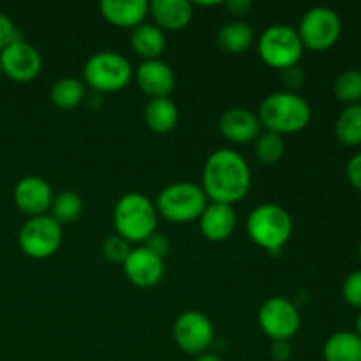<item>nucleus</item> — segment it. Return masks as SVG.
I'll list each match as a JSON object with an SVG mask.
<instances>
[{"label": "nucleus", "instance_id": "f257e3e1", "mask_svg": "<svg viewBox=\"0 0 361 361\" xmlns=\"http://www.w3.org/2000/svg\"><path fill=\"white\" fill-rule=\"evenodd\" d=\"M249 164L233 148H219L203 168V192L212 203L235 204L247 196L250 189Z\"/></svg>", "mask_w": 361, "mask_h": 361}, {"label": "nucleus", "instance_id": "f03ea898", "mask_svg": "<svg viewBox=\"0 0 361 361\" xmlns=\"http://www.w3.org/2000/svg\"><path fill=\"white\" fill-rule=\"evenodd\" d=\"M310 106L296 92H274L259 108L261 127L275 134H295L305 129L310 122Z\"/></svg>", "mask_w": 361, "mask_h": 361}, {"label": "nucleus", "instance_id": "7ed1b4c3", "mask_svg": "<svg viewBox=\"0 0 361 361\" xmlns=\"http://www.w3.org/2000/svg\"><path fill=\"white\" fill-rule=\"evenodd\" d=\"M157 208L150 197L141 192H127L116 201L113 224L116 235L129 243H143L157 231Z\"/></svg>", "mask_w": 361, "mask_h": 361}, {"label": "nucleus", "instance_id": "20e7f679", "mask_svg": "<svg viewBox=\"0 0 361 361\" xmlns=\"http://www.w3.org/2000/svg\"><path fill=\"white\" fill-rule=\"evenodd\" d=\"M247 233L257 247L279 256L293 235V219L279 204H259L247 219Z\"/></svg>", "mask_w": 361, "mask_h": 361}, {"label": "nucleus", "instance_id": "39448f33", "mask_svg": "<svg viewBox=\"0 0 361 361\" xmlns=\"http://www.w3.org/2000/svg\"><path fill=\"white\" fill-rule=\"evenodd\" d=\"M208 204L207 194L200 185L190 182H175L161 190L155 201L157 214L168 219L169 222L197 221Z\"/></svg>", "mask_w": 361, "mask_h": 361}, {"label": "nucleus", "instance_id": "423d86ee", "mask_svg": "<svg viewBox=\"0 0 361 361\" xmlns=\"http://www.w3.org/2000/svg\"><path fill=\"white\" fill-rule=\"evenodd\" d=\"M85 85L101 94L118 92L133 80V67L129 60L115 51H99L85 63Z\"/></svg>", "mask_w": 361, "mask_h": 361}, {"label": "nucleus", "instance_id": "0eeeda50", "mask_svg": "<svg viewBox=\"0 0 361 361\" xmlns=\"http://www.w3.org/2000/svg\"><path fill=\"white\" fill-rule=\"evenodd\" d=\"M303 49L305 48L300 41L298 32L289 25H271L257 41V53L261 60L268 67L279 71L298 66Z\"/></svg>", "mask_w": 361, "mask_h": 361}, {"label": "nucleus", "instance_id": "6e6552de", "mask_svg": "<svg viewBox=\"0 0 361 361\" xmlns=\"http://www.w3.org/2000/svg\"><path fill=\"white\" fill-rule=\"evenodd\" d=\"M296 32H298L303 48H309L312 51H324L337 44L338 37H341V16L337 14V11L330 9V7H312L303 14Z\"/></svg>", "mask_w": 361, "mask_h": 361}, {"label": "nucleus", "instance_id": "1a4fd4ad", "mask_svg": "<svg viewBox=\"0 0 361 361\" xmlns=\"http://www.w3.org/2000/svg\"><path fill=\"white\" fill-rule=\"evenodd\" d=\"M62 226L51 215L30 217L20 229L18 243L25 256L32 259H48L62 243Z\"/></svg>", "mask_w": 361, "mask_h": 361}, {"label": "nucleus", "instance_id": "9d476101", "mask_svg": "<svg viewBox=\"0 0 361 361\" xmlns=\"http://www.w3.org/2000/svg\"><path fill=\"white\" fill-rule=\"evenodd\" d=\"M257 323L274 342L289 341L298 334L302 317L291 300L284 296H274L261 305L257 312Z\"/></svg>", "mask_w": 361, "mask_h": 361}, {"label": "nucleus", "instance_id": "9b49d317", "mask_svg": "<svg viewBox=\"0 0 361 361\" xmlns=\"http://www.w3.org/2000/svg\"><path fill=\"white\" fill-rule=\"evenodd\" d=\"M214 324L200 310H185L173 324V338L183 353L200 356L214 344Z\"/></svg>", "mask_w": 361, "mask_h": 361}, {"label": "nucleus", "instance_id": "f8f14e48", "mask_svg": "<svg viewBox=\"0 0 361 361\" xmlns=\"http://www.w3.org/2000/svg\"><path fill=\"white\" fill-rule=\"evenodd\" d=\"M0 66L2 74L20 83H27L39 76L42 69L41 53L23 39L11 44L0 53Z\"/></svg>", "mask_w": 361, "mask_h": 361}, {"label": "nucleus", "instance_id": "ddd939ff", "mask_svg": "<svg viewBox=\"0 0 361 361\" xmlns=\"http://www.w3.org/2000/svg\"><path fill=\"white\" fill-rule=\"evenodd\" d=\"M123 274L136 288H155L164 277V259L145 245H140L130 249L129 256L123 261Z\"/></svg>", "mask_w": 361, "mask_h": 361}, {"label": "nucleus", "instance_id": "4468645a", "mask_svg": "<svg viewBox=\"0 0 361 361\" xmlns=\"http://www.w3.org/2000/svg\"><path fill=\"white\" fill-rule=\"evenodd\" d=\"M14 203L23 214L30 217L48 215L53 203V192L49 183L41 176H25L14 187Z\"/></svg>", "mask_w": 361, "mask_h": 361}, {"label": "nucleus", "instance_id": "2eb2a0df", "mask_svg": "<svg viewBox=\"0 0 361 361\" xmlns=\"http://www.w3.org/2000/svg\"><path fill=\"white\" fill-rule=\"evenodd\" d=\"M136 81L150 99H168L175 90L176 78L171 67L162 60H145L136 71Z\"/></svg>", "mask_w": 361, "mask_h": 361}, {"label": "nucleus", "instance_id": "dca6fc26", "mask_svg": "<svg viewBox=\"0 0 361 361\" xmlns=\"http://www.w3.org/2000/svg\"><path fill=\"white\" fill-rule=\"evenodd\" d=\"M219 130L231 143L245 145L257 140L261 133V122L257 115H254L249 109L233 108L221 116Z\"/></svg>", "mask_w": 361, "mask_h": 361}, {"label": "nucleus", "instance_id": "f3484780", "mask_svg": "<svg viewBox=\"0 0 361 361\" xmlns=\"http://www.w3.org/2000/svg\"><path fill=\"white\" fill-rule=\"evenodd\" d=\"M197 221L201 233L210 242H224L236 228V214L231 204L208 203Z\"/></svg>", "mask_w": 361, "mask_h": 361}, {"label": "nucleus", "instance_id": "a211bd4d", "mask_svg": "<svg viewBox=\"0 0 361 361\" xmlns=\"http://www.w3.org/2000/svg\"><path fill=\"white\" fill-rule=\"evenodd\" d=\"M148 13L161 30H182L192 21V4L187 0H154Z\"/></svg>", "mask_w": 361, "mask_h": 361}, {"label": "nucleus", "instance_id": "6ab92c4d", "mask_svg": "<svg viewBox=\"0 0 361 361\" xmlns=\"http://www.w3.org/2000/svg\"><path fill=\"white\" fill-rule=\"evenodd\" d=\"M147 0H104L101 2V14L108 23L120 28H136L148 14Z\"/></svg>", "mask_w": 361, "mask_h": 361}, {"label": "nucleus", "instance_id": "aec40b11", "mask_svg": "<svg viewBox=\"0 0 361 361\" xmlns=\"http://www.w3.org/2000/svg\"><path fill=\"white\" fill-rule=\"evenodd\" d=\"M130 46L134 53L145 60H157L166 49V35L157 25L141 23L133 28L130 34Z\"/></svg>", "mask_w": 361, "mask_h": 361}, {"label": "nucleus", "instance_id": "412c9836", "mask_svg": "<svg viewBox=\"0 0 361 361\" xmlns=\"http://www.w3.org/2000/svg\"><path fill=\"white\" fill-rule=\"evenodd\" d=\"M178 108L171 99H150L145 108V123L155 134H168L178 123Z\"/></svg>", "mask_w": 361, "mask_h": 361}, {"label": "nucleus", "instance_id": "4be33fe9", "mask_svg": "<svg viewBox=\"0 0 361 361\" xmlns=\"http://www.w3.org/2000/svg\"><path fill=\"white\" fill-rule=\"evenodd\" d=\"M324 361H361V337L356 331H337L323 348Z\"/></svg>", "mask_w": 361, "mask_h": 361}, {"label": "nucleus", "instance_id": "5701e85b", "mask_svg": "<svg viewBox=\"0 0 361 361\" xmlns=\"http://www.w3.org/2000/svg\"><path fill=\"white\" fill-rule=\"evenodd\" d=\"M217 42L226 53L238 55V53L247 51L254 42L252 27L242 20L229 21L219 32Z\"/></svg>", "mask_w": 361, "mask_h": 361}, {"label": "nucleus", "instance_id": "b1692460", "mask_svg": "<svg viewBox=\"0 0 361 361\" xmlns=\"http://www.w3.org/2000/svg\"><path fill=\"white\" fill-rule=\"evenodd\" d=\"M335 136L345 147L361 145V102L349 104L338 115L335 122Z\"/></svg>", "mask_w": 361, "mask_h": 361}, {"label": "nucleus", "instance_id": "393cba45", "mask_svg": "<svg viewBox=\"0 0 361 361\" xmlns=\"http://www.w3.org/2000/svg\"><path fill=\"white\" fill-rule=\"evenodd\" d=\"M49 99L60 109L78 108L85 99V83L76 78H62L49 90Z\"/></svg>", "mask_w": 361, "mask_h": 361}, {"label": "nucleus", "instance_id": "a878e982", "mask_svg": "<svg viewBox=\"0 0 361 361\" xmlns=\"http://www.w3.org/2000/svg\"><path fill=\"white\" fill-rule=\"evenodd\" d=\"M81 214H83V201H81L80 194L74 192V190H63L53 197L49 215L60 226L73 224L81 217Z\"/></svg>", "mask_w": 361, "mask_h": 361}, {"label": "nucleus", "instance_id": "bb28decb", "mask_svg": "<svg viewBox=\"0 0 361 361\" xmlns=\"http://www.w3.org/2000/svg\"><path fill=\"white\" fill-rule=\"evenodd\" d=\"M335 97L345 104H358L361 101V71L345 69L335 78Z\"/></svg>", "mask_w": 361, "mask_h": 361}, {"label": "nucleus", "instance_id": "cd10ccee", "mask_svg": "<svg viewBox=\"0 0 361 361\" xmlns=\"http://www.w3.org/2000/svg\"><path fill=\"white\" fill-rule=\"evenodd\" d=\"M256 157L261 164H275L281 161L286 154V143L284 137L281 134H275L267 130L264 134H259L256 140Z\"/></svg>", "mask_w": 361, "mask_h": 361}, {"label": "nucleus", "instance_id": "c85d7f7f", "mask_svg": "<svg viewBox=\"0 0 361 361\" xmlns=\"http://www.w3.org/2000/svg\"><path fill=\"white\" fill-rule=\"evenodd\" d=\"M130 252V245L127 240H123L122 236L118 235H111L104 240L102 243V254L108 261L111 263H122L127 259Z\"/></svg>", "mask_w": 361, "mask_h": 361}, {"label": "nucleus", "instance_id": "c756f323", "mask_svg": "<svg viewBox=\"0 0 361 361\" xmlns=\"http://www.w3.org/2000/svg\"><path fill=\"white\" fill-rule=\"evenodd\" d=\"M342 296L345 303L361 310V270L353 271L342 284Z\"/></svg>", "mask_w": 361, "mask_h": 361}, {"label": "nucleus", "instance_id": "7c9ffc66", "mask_svg": "<svg viewBox=\"0 0 361 361\" xmlns=\"http://www.w3.org/2000/svg\"><path fill=\"white\" fill-rule=\"evenodd\" d=\"M20 30L14 25V21L7 14L0 13V53L6 48H9L11 44H14L16 41H20Z\"/></svg>", "mask_w": 361, "mask_h": 361}, {"label": "nucleus", "instance_id": "2f4dec72", "mask_svg": "<svg viewBox=\"0 0 361 361\" xmlns=\"http://www.w3.org/2000/svg\"><path fill=\"white\" fill-rule=\"evenodd\" d=\"M303 80H305V74H303V71L298 66H293L289 69L282 71V81H284L288 92L298 90L303 85Z\"/></svg>", "mask_w": 361, "mask_h": 361}, {"label": "nucleus", "instance_id": "473e14b6", "mask_svg": "<svg viewBox=\"0 0 361 361\" xmlns=\"http://www.w3.org/2000/svg\"><path fill=\"white\" fill-rule=\"evenodd\" d=\"M143 245L147 247V249H150L154 254L161 256L162 259H164V257L168 256V252H169L168 238H166L164 235H161V233H157V231H155L152 236H148V238L143 242Z\"/></svg>", "mask_w": 361, "mask_h": 361}, {"label": "nucleus", "instance_id": "72a5a7b5", "mask_svg": "<svg viewBox=\"0 0 361 361\" xmlns=\"http://www.w3.org/2000/svg\"><path fill=\"white\" fill-rule=\"evenodd\" d=\"M345 173H348V180L356 190L361 192V152L360 154L353 155L348 162V168H345Z\"/></svg>", "mask_w": 361, "mask_h": 361}, {"label": "nucleus", "instance_id": "f704fd0d", "mask_svg": "<svg viewBox=\"0 0 361 361\" xmlns=\"http://www.w3.org/2000/svg\"><path fill=\"white\" fill-rule=\"evenodd\" d=\"M271 358L275 361H288L291 358V345L289 341H275L271 345Z\"/></svg>", "mask_w": 361, "mask_h": 361}, {"label": "nucleus", "instance_id": "c9c22d12", "mask_svg": "<svg viewBox=\"0 0 361 361\" xmlns=\"http://www.w3.org/2000/svg\"><path fill=\"white\" fill-rule=\"evenodd\" d=\"M226 7H228V11L233 16L242 18L247 16V13L252 9V2H249V0H229V2L226 4Z\"/></svg>", "mask_w": 361, "mask_h": 361}, {"label": "nucleus", "instance_id": "e433bc0d", "mask_svg": "<svg viewBox=\"0 0 361 361\" xmlns=\"http://www.w3.org/2000/svg\"><path fill=\"white\" fill-rule=\"evenodd\" d=\"M194 361H222L217 355H212V353H203V355L197 356Z\"/></svg>", "mask_w": 361, "mask_h": 361}, {"label": "nucleus", "instance_id": "4c0bfd02", "mask_svg": "<svg viewBox=\"0 0 361 361\" xmlns=\"http://www.w3.org/2000/svg\"><path fill=\"white\" fill-rule=\"evenodd\" d=\"M356 334H358L361 337V310H360L358 317H356Z\"/></svg>", "mask_w": 361, "mask_h": 361}, {"label": "nucleus", "instance_id": "58836bf2", "mask_svg": "<svg viewBox=\"0 0 361 361\" xmlns=\"http://www.w3.org/2000/svg\"><path fill=\"white\" fill-rule=\"evenodd\" d=\"M358 256H360V261H361V242H360V245H358Z\"/></svg>", "mask_w": 361, "mask_h": 361}, {"label": "nucleus", "instance_id": "ea45409f", "mask_svg": "<svg viewBox=\"0 0 361 361\" xmlns=\"http://www.w3.org/2000/svg\"><path fill=\"white\" fill-rule=\"evenodd\" d=\"M0 76H2V66H0Z\"/></svg>", "mask_w": 361, "mask_h": 361}]
</instances>
